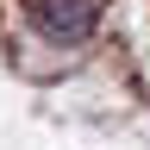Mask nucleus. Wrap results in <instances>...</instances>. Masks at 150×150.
I'll return each mask as SVG.
<instances>
[{"label": "nucleus", "mask_w": 150, "mask_h": 150, "mask_svg": "<svg viewBox=\"0 0 150 150\" xmlns=\"http://www.w3.org/2000/svg\"><path fill=\"white\" fill-rule=\"evenodd\" d=\"M25 19L50 44H81L100 25V0H25Z\"/></svg>", "instance_id": "nucleus-1"}]
</instances>
